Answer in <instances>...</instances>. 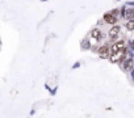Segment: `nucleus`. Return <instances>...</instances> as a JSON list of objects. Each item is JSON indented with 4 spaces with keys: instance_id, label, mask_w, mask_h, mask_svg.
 Listing matches in <instances>:
<instances>
[{
    "instance_id": "12",
    "label": "nucleus",
    "mask_w": 134,
    "mask_h": 118,
    "mask_svg": "<svg viewBox=\"0 0 134 118\" xmlns=\"http://www.w3.org/2000/svg\"><path fill=\"white\" fill-rule=\"evenodd\" d=\"M79 66H80V63H76V64H74V67H72V68H78Z\"/></svg>"
},
{
    "instance_id": "3",
    "label": "nucleus",
    "mask_w": 134,
    "mask_h": 118,
    "mask_svg": "<svg viewBox=\"0 0 134 118\" xmlns=\"http://www.w3.org/2000/svg\"><path fill=\"white\" fill-rule=\"evenodd\" d=\"M122 68H124L125 71H130V70H133V68H134V62H133L131 56H129V58L124 59V62H122Z\"/></svg>"
},
{
    "instance_id": "5",
    "label": "nucleus",
    "mask_w": 134,
    "mask_h": 118,
    "mask_svg": "<svg viewBox=\"0 0 134 118\" xmlns=\"http://www.w3.org/2000/svg\"><path fill=\"white\" fill-rule=\"evenodd\" d=\"M120 30H121V28H120L118 25L112 26V29L109 30V37H110L112 39H116V38L118 37V34H120Z\"/></svg>"
},
{
    "instance_id": "6",
    "label": "nucleus",
    "mask_w": 134,
    "mask_h": 118,
    "mask_svg": "<svg viewBox=\"0 0 134 118\" xmlns=\"http://www.w3.org/2000/svg\"><path fill=\"white\" fill-rule=\"evenodd\" d=\"M103 19H104V21H105L107 24H114V25H116L117 17H116V16H113V15H112L110 12H109V13H105Z\"/></svg>"
},
{
    "instance_id": "8",
    "label": "nucleus",
    "mask_w": 134,
    "mask_h": 118,
    "mask_svg": "<svg viewBox=\"0 0 134 118\" xmlns=\"http://www.w3.org/2000/svg\"><path fill=\"white\" fill-rule=\"evenodd\" d=\"M108 51H109V47H108L107 45L101 46V47L97 50V52L100 54V56H101V58H105V56H107V54H108Z\"/></svg>"
},
{
    "instance_id": "7",
    "label": "nucleus",
    "mask_w": 134,
    "mask_h": 118,
    "mask_svg": "<svg viewBox=\"0 0 134 118\" xmlns=\"http://www.w3.org/2000/svg\"><path fill=\"white\" fill-rule=\"evenodd\" d=\"M91 37L93 38L95 42H97V41L103 37V33H101V30H100L99 28H95V29H92V32H91Z\"/></svg>"
},
{
    "instance_id": "2",
    "label": "nucleus",
    "mask_w": 134,
    "mask_h": 118,
    "mask_svg": "<svg viewBox=\"0 0 134 118\" xmlns=\"http://www.w3.org/2000/svg\"><path fill=\"white\" fill-rule=\"evenodd\" d=\"M122 17L127 21L130 20H134V8H124L122 9Z\"/></svg>"
},
{
    "instance_id": "9",
    "label": "nucleus",
    "mask_w": 134,
    "mask_h": 118,
    "mask_svg": "<svg viewBox=\"0 0 134 118\" xmlns=\"http://www.w3.org/2000/svg\"><path fill=\"white\" fill-rule=\"evenodd\" d=\"M126 29L127 30H134V20H130L126 22Z\"/></svg>"
},
{
    "instance_id": "11",
    "label": "nucleus",
    "mask_w": 134,
    "mask_h": 118,
    "mask_svg": "<svg viewBox=\"0 0 134 118\" xmlns=\"http://www.w3.org/2000/svg\"><path fill=\"white\" fill-rule=\"evenodd\" d=\"M110 13H112V15H113V16H116V17H117V15H118V13H120V12H118V9H113V11H112V12H110Z\"/></svg>"
},
{
    "instance_id": "1",
    "label": "nucleus",
    "mask_w": 134,
    "mask_h": 118,
    "mask_svg": "<svg viewBox=\"0 0 134 118\" xmlns=\"http://www.w3.org/2000/svg\"><path fill=\"white\" fill-rule=\"evenodd\" d=\"M124 58H125V50H121V51H117V52H112V55L109 56V61L112 63H118Z\"/></svg>"
},
{
    "instance_id": "10",
    "label": "nucleus",
    "mask_w": 134,
    "mask_h": 118,
    "mask_svg": "<svg viewBox=\"0 0 134 118\" xmlns=\"http://www.w3.org/2000/svg\"><path fill=\"white\" fill-rule=\"evenodd\" d=\"M82 47H83V49H86V50H88V49L91 47V43H90V41H88V39L83 41V43H82Z\"/></svg>"
},
{
    "instance_id": "4",
    "label": "nucleus",
    "mask_w": 134,
    "mask_h": 118,
    "mask_svg": "<svg viewBox=\"0 0 134 118\" xmlns=\"http://www.w3.org/2000/svg\"><path fill=\"white\" fill-rule=\"evenodd\" d=\"M125 42L124 41H117L112 45V52H117V51H121V50H125Z\"/></svg>"
},
{
    "instance_id": "15",
    "label": "nucleus",
    "mask_w": 134,
    "mask_h": 118,
    "mask_svg": "<svg viewBox=\"0 0 134 118\" xmlns=\"http://www.w3.org/2000/svg\"><path fill=\"white\" fill-rule=\"evenodd\" d=\"M43 2H46V0H43Z\"/></svg>"
},
{
    "instance_id": "14",
    "label": "nucleus",
    "mask_w": 134,
    "mask_h": 118,
    "mask_svg": "<svg viewBox=\"0 0 134 118\" xmlns=\"http://www.w3.org/2000/svg\"><path fill=\"white\" fill-rule=\"evenodd\" d=\"M131 45H133V46H134V38H133V39H131Z\"/></svg>"
},
{
    "instance_id": "13",
    "label": "nucleus",
    "mask_w": 134,
    "mask_h": 118,
    "mask_svg": "<svg viewBox=\"0 0 134 118\" xmlns=\"http://www.w3.org/2000/svg\"><path fill=\"white\" fill-rule=\"evenodd\" d=\"M131 78H133V80H134V68L131 70Z\"/></svg>"
}]
</instances>
